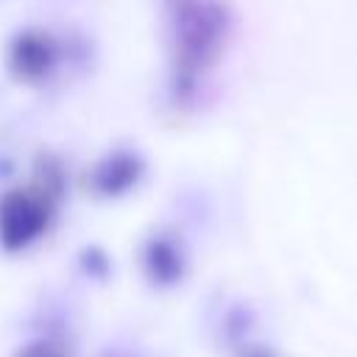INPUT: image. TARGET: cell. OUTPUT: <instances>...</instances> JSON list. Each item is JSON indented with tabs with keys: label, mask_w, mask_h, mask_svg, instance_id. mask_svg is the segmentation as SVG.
I'll list each match as a JSON object with an SVG mask.
<instances>
[{
	"label": "cell",
	"mask_w": 357,
	"mask_h": 357,
	"mask_svg": "<svg viewBox=\"0 0 357 357\" xmlns=\"http://www.w3.org/2000/svg\"><path fill=\"white\" fill-rule=\"evenodd\" d=\"M95 64V45L78 28L25 22L3 45L8 78L28 89H56L81 81Z\"/></svg>",
	"instance_id": "6da1fadb"
},
{
	"label": "cell",
	"mask_w": 357,
	"mask_h": 357,
	"mask_svg": "<svg viewBox=\"0 0 357 357\" xmlns=\"http://www.w3.org/2000/svg\"><path fill=\"white\" fill-rule=\"evenodd\" d=\"M170 67L206 75L223 53L229 11L220 0H167Z\"/></svg>",
	"instance_id": "7a4b0ae2"
},
{
	"label": "cell",
	"mask_w": 357,
	"mask_h": 357,
	"mask_svg": "<svg viewBox=\"0 0 357 357\" xmlns=\"http://www.w3.org/2000/svg\"><path fill=\"white\" fill-rule=\"evenodd\" d=\"M134 271L145 290L170 296L190 282L192 248L187 234L173 223H151L134 243Z\"/></svg>",
	"instance_id": "3957f363"
},
{
	"label": "cell",
	"mask_w": 357,
	"mask_h": 357,
	"mask_svg": "<svg viewBox=\"0 0 357 357\" xmlns=\"http://www.w3.org/2000/svg\"><path fill=\"white\" fill-rule=\"evenodd\" d=\"M59 218V206L31 184H14L0 192V251L25 254L39 245Z\"/></svg>",
	"instance_id": "277c9868"
},
{
	"label": "cell",
	"mask_w": 357,
	"mask_h": 357,
	"mask_svg": "<svg viewBox=\"0 0 357 357\" xmlns=\"http://www.w3.org/2000/svg\"><path fill=\"white\" fill-rule=\"evenodd\" d=\"M148 178V156L137 145H112L81 173V190L98 204H114L134 195Z\"/></svg>",
	"instance_id": "5b68a950"
},
{
	"label": "cell",
	"mask_w": 357,
	"mask_h": 357,
	"mask_svg": "<svg viewBox=\"0 0 357 357\" xmlns=\"http://www.w3.org/2000/svg\"><path fill=\"white\" fill-rule=\"evenodd\" d=\"M75 268H78L81 279L95 282V284H103L112 276V259L100 245H84L75 254Z\"/></svg>",
	"instance_id": "8992f818"
},
{
	"label": "cell",
	"mask_w": 357,
	"mask_h": 357,
	"mask_svg": "<svg viewBox=\"0 0 357 357\" xmlns=\"http://www.w3.org/2000/svg\"><path fill=\"white\" fill-rule=\"evenodd\" d=\"M11 357H78L75 349L64 340V337H56V335H36L25 343H20Z\"/></svg>",
	"instance_id": "52a82bcc"
},
{
	"label": "cell",
	"mask_w": 357,
	"mask_h": 357,
	"mask_svg": "<svg viewBox=\"0 0 357 357\" xmlns=\"http://www.w3.org/2000/svg\"><path fill=\"white\" fill-rule=\"evenodd\" d=\"M229 357H282V351L262 340H243L234 349H229Z\"/></svg>",
	"instance_id": "ba28073f"
},
{
	"label": "cell",
	"mask_w": 357,
	"mask_h": 357,
	"mask_svg": "<svg viewBox=\"0 0 357 357\" xmlns=\"http://www.w3.org/2000/svg\"><path fill=\"white\" fill-rule=\"evenodd\" d=\"M0 3H3V0H0Z\"/></svg>",
	"instance_id": "9c48e42d"
}]
</instances>
